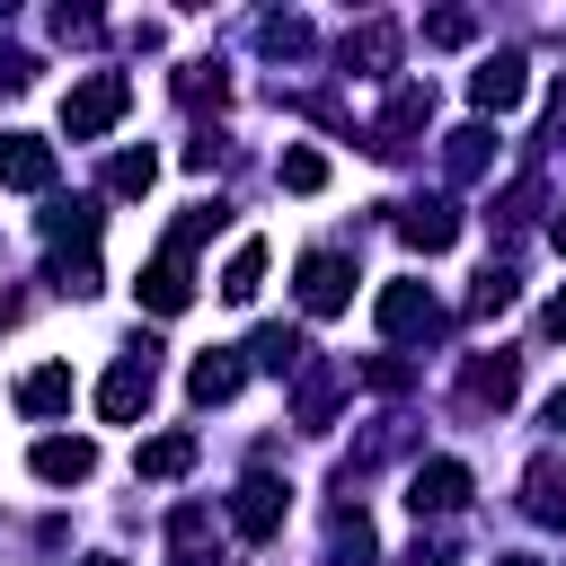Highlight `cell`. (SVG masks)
Segmentation results:
<instances>
[{
    "instance_id": "30",
    "label": "cell",
    "mask_w": 566,
    "mask_h": 566,
    "mask_svg": "<svg viewBox=\"0 0 566 566\" xmlns=\"http://www.w3.org/2000/svg\"><path fill=\"white\" fill-rule=\"evenodd\" d=\"M265 44H274V53H310V27H301V18H265Z\"/></svg>"
},
{
    "instance_id": "36",
    "label": "cell",
    "mask_w": 566,
    "mask_h": 566,
    "mask_svg": "<svg viewBox=\"0 0 566 566\" xmlns=\"http://www.w3.org/2000/svg\"><path fill=\"white\" fill-rule=\"evenodd\" d=\"M504 566H539V557H504Z\"/></svg>"
},
{
    "instance_id": "12",
    "label": "cell",
    "mask_w": 566,
    "mask_h": 566,
    "mask_svg": "<svg viewBox=\"0 0 566 566\" xmlns=\"http://www.w3.org/2000/svg\"><path fill=\"white\" fill-rule=\"evenodd\" d=\"M0 186L44 195V186H53V142H35V133H0Z\"/></svg>"
},
{
    "instance_id": "28",
    "label": "cell",
    "mask_w": 566,
    "mask_h": 566,
    "mask_svg": "<svg viewBox=\"0 0 566 566\" xmlns=\"http://www.w3.org/2000/svg\"><path fill=\"white\" fill-rule=\"evenodd\" d=\"M53 283L62 292H97V256H53Z\"/></svg>"
},
{
    "instance_id": "18",
    "label": "cell",
    "mask_w": 566,
    "mask_h": 566,
    "mask_svg": "<svg viewBox=\"0 0 566 566\" xmlns=\"http://www.w3.org/2000/svg\"><path fill=\"white\" fill-rule=\"evenodd\" d=\"M256 371H310V336L301 327H256Z\"/></svg>"
},
{
    "instance_id": "10",
    "label": "cell",
    "mask_w": 566,
    "mask_h": 566,
    "mask_svg": "<svg viewBox=\"0 0 566 566\" xmlns=\"http://www.w3.org/2000/svg\"><path fill=\"white\" fill-rule=\"evenodd\" d=\"M27 469H35L44 486H80V478L97 469V442H88V433H44V442L27 451Z\"/></svg>"
},
{
    "instance_id": "2",
    "label": "cell",
    "mask_w": 566,
    "mask_h": 566,
    "mask_svg": "<svg viewBox=\"0 0 566 566\" xmlns=\"http://www.w3.org/2000/svg\"><path fill=\"white\" fill-rule=\"evenodd\" d=\"M371 318H380V336H398V345H416V336H442V301H433V283H416V274L380 283Z\"/></svg>"
},
{
    "instance_id": "6",
    "label": "cell",
    "mask_w": 566,
    "mask_h": 566,
    "mask_svg": "<svg viewBox=\"0 0 566 566\" xmlns=\"http://www.w3.org/2000/svg\"><path fill=\"white\" fill-rule=\"evenodd\" d=\"M407 504H416V522H451V513L469 504V469H460V460H424V469L407 478Z\"/></svg>"
},
{
    "instance_id": "8",
    "label": "cell",
    "mask_w": 566,
    "mask_h": 566,
    "mask_svg": "<svg viewBox=\"0 0 566 566\" xmlns=\"http://www.w3.org/2000/svg\"><path fill=\"white\" fill-rule=\"evenodd\" d=\"M522 88H531V62H522V53H486V62L469 71L478 115H513V106H522Z\"/></svg>"
},
{
    "instance_id": "27",
    "label": "cell",
    "mask_w": 566,
    "mask_h": 566,
    "mask_svg": "<svg viewBox=\"0 0 566 566\" xmlns=\"http://www.w3.org/2000/svg\"><path fill=\"white\" fill-rule=\"evenodd\" d=\"M478 35V18H460V9H442V18H424V44H469Z\"/></svg>"
},
{
    "instance_id": "3",
    "label": "cell",
    "mask_w": 566,
    "mask_h": 566,
    "mask_svg": "<svg viewBox=\"0 0 566 566\" xmlns=\"http://www.w3.org/2000/svg\"><path fill=\"white\" fill-rule=\"evenodd\" d=\"M150 389H159V371H150V345H133L106 380H97V416L106 424H133V416H150Z\"/></svg>"
},
{
    "instance_id": "33",
    "label": "cell",
    "mask_w": 566,
    "mask_h": 566,
    "mask_svg": "<svg viewBox=\"0 0 566 566\" xmlns=\"http://www.w3.org/2000/svg\"><path fill=\"white\" fill-rule=\"evenodd\" d=\"M548 239H557V256H566V203H557V221H548Z\"/></svg>"
},
{
    "instance_id": "14",
    "label": "cell",
    "mask_w": 566,
    "mask_h": 566,
    "mask_svg": "<svg viewBox=\"0 0 566 566\" xmlns=\"http://www.w3.org/2000/svg\"><path fill=\"white\" fill-rule=\"evenodd\" d=\"M71 398H80L71 363H35V371L18 380V407H27V416H71Z\"/></svg>"
},
{
    "instance_id": "25",
    "label": "cell",
    "mask_w": 566,
    "mask_h": 566,
    "mask_svg": "<svg viewBox=\"0 0 566 566\" xmlns=\"http://www.w3.org/2000/svg\"><path fill=\"white\" fill-rule=\"evenodd\" d=\"M274 177H283L292 195H318V186H327V159H318V150L301 142V150H283V168H274Z\"/></svg>"
},
{
    "instance_id": "9",
    "label": "cell",
    "mask_w": 566,
    "mask_h": 566,
    "mask_svg": "<svg viewBox=\"0 0 566 566\" xmlns=\"http://www.w3.org/2000/svg\"><path fill=\"white\" fill-rule=\"evenodd\" d=\"M424 124H433V88H416V80H407V88L389 97V115H380V133H371V150H380V159H407Z\"/></svg>"
},
{
    "instance_id": "21",
    "label": "cell",
    "mask_w": 566,
    "mask_h": 566,
    "mask_svg": "<svg viewBox=\"0 0 566 566\" xmlns=\"http://www.w3.org/2000/svg\"><path fill=\"white\" fill-rule=\"evenodd\" d=\"M256 283H265V248H256V239H239V248H230V265H221V301H256Z\"/></svg>"
},
{
    "instance_id": "11",
    "label": "cell",
    "mask_w": 566,
    "mask_h": 566,
    "mask_svg": "<svg viewBox=\"0 0 566 566\" xmlns=\"http://www.w3.org/2000/svg\"><path fill=\"white\" fill-rule=\"evenodd\" d=\"M398 239H407L416 256H442V248L460 239V212H451V195H424V203H407V212H398Z\"/></svg>"
},
{
    "instance_id": "31",
    "label": "cell",
    "mask_w": 566,
    "mask_h": 566,
    "mask_svg": "<svg viewBox=\"0 0 566 566\" xmlns=\"http://www.w3.org/2000/svg\"><path fill=\"white\" fill-rule=\"evenodd\" d=\"M539 336H548V345H566V292H557V301L539 310Z\"/></svg>"
},
{
    "instance_id": "29",
    "label": "cell",
    "mask_w": 566,
    "mask_h": 566,
    "mask_svg": "<svg viewBox=\"0 0 566 566\" xmlns=\"http://www.w3.org/2000/svg\"><path fill=\"white\" fill-rule=\"evenodd\" d=\"M53 35H62V44H97V9H62Z\"/></svg>"
},
{
    "instance_id": "26",
    "label": "cell",
    "mask_w": 566,
    "mask_h": 566,
    "mask_svg": "<svg viewBox=\"0 0 566 566\" xmlns=\"http://www.w3.org/2000/svg\"><path fill=\"white\" fill-rule=\"evenodd\" d=\"M389 53H398V35H389V27H363V35H345V62H363V71H389Z\"/></svg>"
},
{
    "instance_id": "19",
    "label": "cell",
    "mask_w": 566,
    "mask_h": 566,
    "mask_svg": "<svg viewBox=\"0 0 566 566\" xmlns=\"http://www.w3.org/2000/svg\"><path fill=\"white\" fill-rule=\"evenodd\" d=\"M486 159H495V133H486V124H460V133H442V168H451V177H478Z\"/></svg>"
},
{
    "instance_id": "4",
    "label": "cell",
    "mask_w": 566,
    "mask_h": 566,
    "mask_svg": "<svg viewBox=\"0 0 566 566\" xmlns=\"http://www.w3.org/2000/svg\"><path fill=\"white\" fill-rule=\"evenodd\" d=\"M292 292H301V310H310V318H336V310L354 301V256H336V248H310Z\"/></svg>"
},
{
    "instance_id": "13",
    "label": "cell",
    "mask_w": 566,
    "mask_h": 566,
    "mask_svg": "<svg viewBox=\"0 0 566 566\" xmlns=\"http://www.w3.org/2000/svg\"><path fill=\"white\" fill-rule=\"evenodd\" d=\"M460 389H469V407H513V389H522V354H469Z\"/></svg>"
},
{
    "instance_id": "1",
    "label": "cell",
    "mask_w": 566,
    "mask_h": 566,
    "mask_svg": "<svg viewBox=\"0 0 566 566\" xmlns=\"http://www.w3.org/2000/svg\"><path fill=\"white\" fill-rule=\"evenodd\" d=\"M124 106H133V80H124V71H88V80L62 97V133H71V142H97V133L124 124Z\"/></svg>"
},
{
    "instance_id": "35",
    "label": "cell",
    "mask_w": 566,
    "mask_h": 566,
    "mask_svg": "<svg viewBox=\"0 0 566 566\" xmlns=\"http://www.w3.org/2000/svg\"><path fill=\"white\" fill-rule=\"evenodd\" d=\"M80 566H124V557H80Z\"/></svg>"
},
{
    "instance_id": "17",
    "label": "cell",
    "mask_w": 566,
    "mask_h": 566,
    "mask_svg": "<svg viewBox=\"0 0 566 566\" xmlns=\"http://www.w3.org/2000/svg\"><path fill=\"white\" fill-rule=\"evenodd\" d=\"M522 495H531V522H566V460H557V451H548V460H531Z\"/></svg>"
},
{
    "instance_id": "22",
    "label": "cell",
    "mask_w": 566,
    "mask_h": 566,
    "mask_svg": "<svg viewBox=\"0 0 566 566\" xmlns=\"http://www.w3.org/2000/svg\"><path fill=\"white\" fill-rule=\"evenodd\" d=\"M371 548H380V539H371V522H363V513H336V539H327V566H371Z\"/></svg>"
},
{
    "instance_id": "7",
    "label": "cell",
    "mask_w": 566,
    "mask_h": 566,
    "mask_svg": "<svg viewBox=\"0 0 566 566\" xmlns=\"http://www.w3.org/2000/svg\"><path fill=\"white\" fill-rule=\"evenodd\" d=\"M283 495H292V486H274L265 469H248L239 495H230V531H239V539H274V531H283Z\"/></svg>"
},
{
    "instance_id": "15",
    "label": "cell",
    "mask_w": 566,
    "mask_h": 566,
    "mask_svg": "<svg viewBox=\"0 0 566 566\" xmlns=\"http://www.w3.org/2000/svg\"><path fill=\"white\" fill-rule=\"evenodd\" d=\"M239 380H248V363L239 354H195V371H186V389H195V407H221V398H239Z\"/></svg>"
},
{
    "instance_id": "16",
    "label": "cell",
    "mask_w": 566,
    "mask_h": 566,
    "mask_svg": "<svg viewBox=\"0 0 566 566\" xmlns=\"http://www.w3.org/2000/svg\"><path fill=\"white\" fill-rule=\"evenodd\" d=\"M195 469V433H150L133 451V478H186Z\"/></svg>"
},
{
    "instance_id": "23",
    "label": "cell",
    "mask_w": 566,
    "mask_h": 566,
    "mask_svg": "<svg viewBox=\"0 0 566 566\" xmlns=\"http://www.w3.org/2000/svg\"><path fill=\"white\" fill-rule=\"evenodd\" d=\"M150 177H159V159H150V150H115V168H106V195H150Z\"/></svg>"
},
{
    "instance_id": "34",
    "label": "cell",
    "mask_w": 566,
    "mask_h": 566,
    "mask_svg": "<svg viewBox=\"0 0 566 566\" xmlns=\"http://www.w3.org/2000/svg\"><path fill=\"white\" fill-rule=\"evenodd\" d=\"M548 424H557V433H566V389H557V398H548Z\"/></svg>"
},
{
    "instance_id": "24",
    "label": "cell",
    "mask_w": 566,
    "mask_h": 566,
    "mask_svg": "<svg viewBox=\"0 0 566 566\" xmlns=\"http://www.w3.org/2000/svg\"><path fill=\"white\" fill-rule=\"evenodd\" d=\"M513 292H522V283H513V265H486V274H478V292H469V318H495V310H513Z\"/></svg>"
},
{
    "instance_id": "32",
    "label": "cell",
    "mask_w": 566,
    "mask_h": 566,
    "mask_svg": "<svg viewBox=\"0 0 566 566\" xmlns=\"http://www.w3.org/2000/svg\"><path fill=\"white\" fill-rule=\"evenodd\" d=\"M407 566H451V548H424V539H416V548H407Z\"/></svg>"
},
{
    "instance_id": "20",
    "label": "cell",
    "mask_w": 566,
    "mask_h": 566,
    "mask_svg": "<svg viewBox=\"0 0 566 566\" xmlns=\"http://www.w3.org/2000/svg\"><path fill=\"white\" fill-rule=\"evenodd\" d=\"M203 531H212V513H203V504H177V522H168L177 566H221V548H203Z\"/></svg>"
},
{
    "instance_id": "5",
    "label": "cell",
    "mask_w": 566,
    "mask_h": 566,
    "mask_svg": "<svg viewBox=\"0 0 566 566\" xmlns=\"http://www.w3.org/2000/svg\"><path fill=\"white\" fill-rule=\"evenodd\" d=\"M133 292H142V310H150V318H177V310L195 301V274H186V248L168 239V248H159V256L142 265V283H133Z\"/></svg>"
}]
</instances>
